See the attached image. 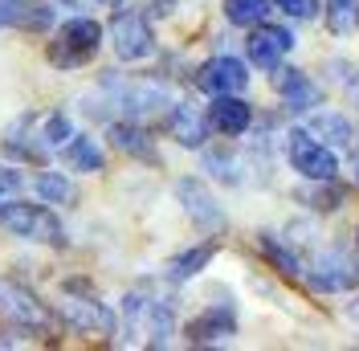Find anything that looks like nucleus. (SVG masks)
Listing matches in <instances>:
<instances>
[{
	"label": "nucleus",
	"mask_w": 359,
	"mask_h": 351,
	"mask_svg": "<svg viewBox=\"0 0 359 351\" xmlns=\"http://www.w3.org/2000/svg\"><path fill=\"white\" fill-rule=\"evenodd\" d=\"M0 225H4L13 237H21V241H41V245L66 241V237H62V220L53 217L49 208H41V204H25V200L4 204V208H0Z\"/></svg>",
	"instance_id": "f257e3e1"
},
{
	"label": "nucleus",
	"mask_w": 359,
	"mask_h": 351,
	"mask_svg": "<svg viewBox=\"0 0 359 351\" xmlns=\"http://www.w3.org/2000/svg\"><path fill=\"white\" fill-rule=\"evenodd\" d=\"M98 41H102L98 21L74 17V21H66L62 29H57V37H53V45H49V62L62 66V69H74V66H82V62H90V58L98 53Z\"/></svg>",
	"instance_id": "f03ea898"
},
{
	"label": "nucleus",
	"mask_w": 359,
	"mask_h": 351,
	"mask_svg": "<svg viewBox=\"0 0 359 351\" xmlns=\"http://www.w3.org/2000/svg\"><path fill=\"white\" fill-rule=\"evenodd\" d=\"M0 314H4L8 323L29 327V331H45L49 327V310H45L25 286L8 282V278H0Z\"/></svg>",
	"instance_id": "7ed1b4c3"
},
{
	"label": "nucleus",
	"mask_w": 359,
	"mask_h": 351,
	"mask_svg": "<svg viewBox=\"0 0 359 351\" xmlns=\"http://www.w3.org/2000/svg\"><path fill=\"white\" fill-rule=\"evenodd\" d=\"M111 37H114V53L123 62H139V58H147L156 49V37H151V29L139 13H114Z\"/></svg>",
	"instance_id": "20e7f679"
},
{
	"label": "nucleus",
	"mask_w": 359,
	"mask_h": 351,
	"mask_svg": "<svg viewBox=\"0 0 359 351\" xmlns=\"http://www.w3.org/2000/svg\"><path fill=\"white\" fill-rule=\"evenodd\" d=\"M290 164L302 176H311V180H335V172H339L335 155L327 152L314 135H306V131H294L290 135Z\"/></svg>",
	"instance_id": "39448f33"
},
{
	"label": "nucleus",
	"mask_w": 359,
	"mask_h": 351,
	"mask_svg": "<svg viewBox=\"0 0 359 351\" xmlns=\"http://www.w3.org/2000/svg\"><path fill=\"white\" fill-rule=\"evenodd\" d=\"M196 82H201V90H208V94H241V90L249 86V74L237 58H212V62L201 66Z\"/></svg>",
	"instance_id": "423d86ee"
},
{
	"label": "nucleus",
	"mask_w": 359,
	"mask_h": 351,
	"mask_svg": "<svg viewBox=\"0 0 359 351\" xmlns=\"http://www.w3.org/2000/svg\"><path fill=\"white\" fill-rule=\"evenodd\" d=\"M57 310H62V319H66L69 327H78V331H102V335L114 331V314L102 307V303H94V298L62 294V298H57Z\"/></svg>",
	"instance_id": "0eeeda50"
},
{
	"label": "nucleus",
	"mask_w": 359,
	"mask_h": 351,
	"mask_svg": "<svg viewBox=\"0 0 359 351\" xmlns=\"http://www.w3.org/2000/svg\"><path fill=\"white\" fill-rule=\"evenodd\" d=\"M249 58H253V66L262 69H278L282 62V53H290L294 49V37L290 29H278V25H262V29H253L249 33Z\"/></svg>",
	"instance_id": "6e6552de"
},
{
	"label": "nucleus",
	"mask_w": 359,
	"mask_h": 351,
	"mask_svg": "<svg viewBox=\"0 0 359 351\" xmlns=\"http://www.w3.org/2000/svg\"><path fill=\"white\" fill-rule=\"evenodd\" d=\"M176 192H180V200H184V208H188V217L196 220L201 229L217 233V229L224 225V213L217 208V200H212V197L201 188V180H180Z\"/></svg>",
	"instance_id": "1a4fd4ad"
},
{
	"label": "nucleus",
	"mask_w": 359,
	"mask_h": 351,
	"mask_svg": "<svg viewBox=\"0 0 359 351\" xmlns=\"http://www.w3.org/2000/svg\"><path fill=\"white\" fill-rule=\"evenodd\" d=\"M233 331H237L233 310L229 307H212L188 327V339H192V343H224V339H233Z\"/></svg>",
	"instance_id": "9d476101"
},
{
	"label": "nucleus",
	"mask_w": 359,
	"mask_h": 351,
	"mask_svg": "<svg viewBox=\"0 0 359 351\" xmlns=\"http://www.w3.org/2000/svg\"><path fill=\"white\" fill-rule=\"evenodd\" d=\"M208 119H212V127H217L221 135H241L249 127V119H253V110H249V102L233 98V94H217Z\"/></svg>",
	"instance_id": "9b49d317"
},
{
	"label": "nucleus",
	"mask_w": 359,
	"mask_h": 351,
	"mask_svg": "<svg viewBox=\"0 0 359 351\" xmlns=\"http://www.w3.org/2000/svg\"><path fill=\"white\" fill-rule=\"evenodd\" d=\"M168 131L176 135L184 147H201L204 139H208V123H204V114L196 107H176L172 114H168Z\"/></svg>",
	"instance_id": "f8f14e48"
},
{
	"label": "nucleus",
	"mask_w": 359,
	"mask_h": 351,
	"mask_svg": "<svg viewBox=\"0 0 359 351\" xmlns=\"http://www.w3.org/2000/svg\"><path fill=\"white\" fill-rule=\"evenodd\" d=\"M273 86H278V94H282L294 110H306V107L318 102L314 82L306 78V74H298V69H278V74H273Z\"/></svg>",
	"instance_id": "ddd939ff"
},
{
	"label": "nucleus",
	"mask_w": 359,
	"mask_h": 351,
	"mask_svg": "<svg viewBox=\"0 0 359 351\" xmlns=\"http://www.w3.org/2000/svg\"><path fill=\"white\" fill-rule=\"evenodd\" d=\"M66 164L74 172H102V147L90 135H74L66 143Z\"/></svg>",
	"instance_id": "4468645a"
},
{
	"label": "nucleus",
	"mask_w": 359,
	"mask_h": 351,
	"mask_svg": "<svg viewBox=\"0 0 359 351\" xmlns=\"http://www.w3.org/2000/svg\"><path fill=\"white\" fill-rule=\"evenodd\" d=\"M49 21L45 4H33V0H0V29L4 25H41Z\"/></svg>",
	"instance_id": "2eb2a0df"
},
{
	"label": "nucleus",
	"mask_w": 359,
	"mask_h": 351,
	"mask_svg": "<svg viewBox=\"0 0 359 351\" xmlns=\"http://www.w3.org/2000/svg\"><path fill=\"white\" fill-rule=\"evenodd\" d=\"M111 139H114V147H118V152L139 155V159H156V147L147 143V131H139V127H131V123H114Z\"/></svg>",
	"instance_id": "dca6fc26"
},
{
	"label": "nucleus",
	"mask_w": 359,
	"mask_h": 351,
	"mask_svg": "<svg viewBox=\"0 0 359 351\" xmlns=\"http://www.w3.org/2000/svg\"><path fill=\"white\" fill-rule=\"evenodd\" d=\"M37 192H41L49 204H69V200L78 197V188H74L69 176H62V172H41L37 176Z\"/></svg>",
	"instance_id": "f3484780"
},
{
	"label": "nucleus",
	"mask_w": 359,
	"mask_h": 351,
	"mask_svg": "<svg viewBox=\"0 0 359 351\" xmlns=\"http://www.w3.org/2000/svg\"><path fill=\"white\" fill-rule=\"evenodd\" d=\"M269 13V0H224V17L233 25H262Z\"/></svg>",
	"instance_id": "a211bd4d"
},
{
	"label": "nucleus",
	"mask_w": 359,
	"mask_h": 351,
	"mask_svg": "<svg viewBox=\"0 0 359 351\" xmlns=\"http://www.w3.org/2000/svg\"><path fill=\"white\" fill-rule=\"evenodd\" d=\"M212 253H217V245H201V249H188V253H180V258H176L172 265H168V270H172V278H176V282H184V278H192V274H196L201 265L212 262Z\"/></svg>",
	"instance_id": "6ab92c4d"
},
{
	"label": "nucleus",
	"mask_w": 359,
	"mask_h": 351,
	"mask_svg": "<svg viewBox=\"0 0 359 351\" xmlns=\"http://www.w3.org/2000/svg\"><path fill=\"white\" fill-rule=\"evenodd\" d=\"M41 139H45V147H49V152H57V147H66L69 139H74V135H69V119L66 114H57V110H53V114H45L41 119Z\"/></svg>",
	"instance_id": "aec40b11"
},
{
	"label": "nucleus",
	"mask_w": 359,
	"mask_h": 351,
	"mask_svg": "<svg viewBox=\"0 0 359 351\" xmlns=\"http://www.w3.org/2000/svg\"><path fill=\"white\" fill-rule=\"evenodd\" d=\"M359 25V0H331V29L351 33Z\"/></svg>",
	"instance_id": "412c9836"
},
{
	"label": "nucleus",
	"mask_w": 359,
	"mask_h": 351,
	"mask_svg": "<svg viewBox=\"0 0 359 351\" xmlns=\"http://www.w3.org/2000/svg\"><path fill=\"white\" fill-rule=\"evenodd\" d=\"M314 127L323 135H335V143H351V127H347V119H339V114H318Z\"/></svg>",
	"instance_id": "4be33fe9"
},
{
	"label": "nucleus",
	"mask_w": 359,
	"mask_h": 351,
	"mask_svg": "<svg viewBox=\"0 0 359 351\" xmlns=\"http://www.w3.org/2000/svg\"><path fill=\"white\" fill-rule=\"evenodd\" d=\"M262 249L273 258V265H278L282 274H298V258H294V253H286V249L273 241V237H262Z\"/></svg>",
	"instance_id": "5701e85b"
},
{
	"label": "nucleus",
	"mask_w": 359,
	"mask_h": 351,
	"mask_svg": "<svg viewBox=\"0 0 359 351\" xmlns=\"http://www.w3.org/2000/svg\"><path fill=\"white\" fill-rule=\"evenodd\" d=\"M278 8H286L290 17H298V21H306V17H314L318 0H278Z\"/></svg>",
	"instance_id": "b1692460"
},
{
	"label": "nucleus",
	"mask_w": 359,
	"mask_h": 351,
	"mask_svg": "<svg viewBox=\"0 0 359 351\" xmlns=\"http://www.w3.org/2000/svg\"><path fill=\"white\" fill-rule=\"evenodd\" d=\"M17 188H21V176H17V172H4V168H0V208L8 204V197H13Z\"/></svg>",
	"instance_id": "393cba45"
},
{
	"label": "nucleus",
	"mask_w": 359,
	"mask_h": 351,
	"mask_svg": "<svg viewBox=\"0 0 359 351\" xmlns=\"http://www.w3.org/2000/svg\"><path fill=\"white\" fill-rule=\"evenodd\" d=\"M347 314H351V319L359 323V303H351V307H347Z\"/></svg>",
	"instance_id": "a878e982"
},
{
	"label": "nucleus",
	"mask_w": 359,
	"mask_h": 351,
	"mask_svg": "<svg viewBox=\"0 0 359 351\" xmlns=\"http://www.w3.org/2000/svg\"><path fill=\"white\" fill-rule=\"evenodd\" d=\"M94 4H107V8H114V4H123V0H94Z\"/></svg>",
	"instance_id": "bb28decb"
}]
</instances>
